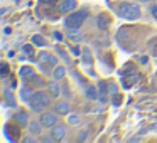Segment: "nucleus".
I'll list each match as a JSON object with an SVG mask.
<instances>
[{"instance_id": "1", "label": "nucleus", "mask_w": 157, "mask_h": 143, "mask_svg": "<svg viewBox=\"0 0 157 143\" xmlns=\"http://www.w3.org/2000/svg\"><path fill=\"white\" fill-rule=\"evenodd\" d=\"M118 15L127 20H135L140 17V7L135 4H130V2H123L118 5Z\"/></svg>"}, {"instance_id": "2", "label": "nucleus", "mask_w": 157, "mask_h": 143, "mask_svg": "<svg viewBox=\"0 0 157 143\" xmlns=\"http://www.w3.org/2000/svg\"><path fill=\"white\" fill-rule=\"evenodd\" d=\"M29 106H31L34 111H41V109L46 108V106H49V96L46 94V93H42V91L34 93V96H32L31 101H29Z\"/></svg>"}, {"instance_id": "3", "label": "nucleus", "mask_w": 157, "mask_h": 143, "mask_svg": "<svg viewBox=\"0 0 157 143\" xmlns=\"http://www.w3.org/2000/svg\"><path fill=\"white\" fill-rule=\"evenodd\" d=\"M86 15H88L86 12H75V14H69L68 19L64 20V25L68 29H79L81 24L85 22Z\"/></svg>"}, {"instance_id": "4", "label": "nucleus", "mask_w": 157, "mask_h": 143, "mask_svg": "<svg viewBox=\"0 0 157 143\" xmlns=\"http://www.w3.org/2000/svg\"><path fill=\"white\" fill-rule=\"evenodd\" d=\"M56 121H58V118L54 116V113H44V115L41 116V123L44 126H54L56 125Z\"/></svg>"}, {"instance_id": "5", "label": "nucleus", "mask_w": 157, "mask_h": 143, "mask_svg": "<svg viewBox=\"0 0 157 143\" xmlns=\"http://www.w3.org/2000/svg\"><path fill=\"white\" fill-rule=\"evenodd\" d=\"M64 135H66V128L64 126H52V130H51V136L56 140V141H59V140H63L64 138Z\"/></svg>"}, {"instance_id": "6", "label": "nucleus", "mask_w": 157, "mask_h": 143, "mask_svg": "<svg viewBox=\"0 0 157 143\" xmlns=\"http://www.w3.org/2000/svg\"><path fill=\"white\" fill-rule=\"evenodd\" d=\"M108 24H110L108 15L100 14L98 17H96V25H98V29H100V31H106V29H108Z\"/></svg>"}, {"instance_id": "7", "label": "nucleus", "mask_w": 157, "mask_h": 143, "mask_svg": "<svg viewBox=\"0 0 157 143\" xmlns=\"http://www.w3.org/2000/svg\"><path fill=\"white\" fill-rule=\"evenodd\" d=\"M76 9V0H63L61 4V12L66 14V12H71Z\"/></svg>"}, {"instance_id": "8", "label": "nucleus", "mask_w": 157, "mask_h": 143, "mask_svg": "<svg viewBox=\"0 0 157 143\" xmlns=\"http://www.w3.org/2000/svg\"><path fill=\"white\" fill-rule=\"evenodd\" d=\"M21 76L25 79H29V81H32V79L36 78L34 71H32V68H29V66H24V68H21Z\"/></svg>"}, {"instance_id": "9", "label": "nucleus", "mask_w": 157, "mask_h": 143, "mask_svg": "<svg viewBox=\"0 0 157 143\" xmlns=\"http://www.w3.org/2000/svg\"><path fill=\"white\" fill-rule=\"evenodd\" d=\"M54 109H56V113H58V115H66V113L69 111V105H68V101H61V103H58Z\"/></svg>"}, {"instance_id": "10", "label": "nucleus", "mask_w": 157, "mask_h": 143, "mask_svg": "<svg viewBox=\"0 0 157 143\" xmlns=\"http://www.w3.org/2000/svg\"><path fill=\"white\" fill-rule=\"evenodd\" d=\"M52 61V54H49V52H41L39 54V62L41 64H51Z\"/></svg>"}, {"instance_id": "11", "label": "nucleus", "mask_w": 157, "mask_h": 143, "mask_svg": "<svg viewBox=\"0 0 157 143\" xmlns=\"http://www.w3.org/2000/svg\"><path fill=\"white\" fill-rule=\"evenodd\" d=\"M4 98H5V103H7L9 106L15 108V99H14V96H12V93L9 91V89H5V91H4Z\"/></svg>"}, {"instance_id": "12", "label": "nucleus", "mask_w": 157, "mask_h": 143, "mask_svg": "<svg viewBox=\"0 0 157 143\" xmlns=\"http://www.w3.org/2000/svg\"><path fill=\"white\" fill-rule=\"evenodd\" d=\"M32 91L29 88H22L21 89V98H22V101H31V98H32Z\"/></svg>"}, {"instance_id": "13", "label": "nucleus", "mask_w": 157, "mask_h": 143, "mask_svg": "<svg viewBox=\"0 0 157 143\" xmlns=\"http://www.w3.org/2000/svg\"><path fill=\"white\" fill-rule=\"evenodd\" d=\"M66 74V69L63 68V66H58V68L54 69V79H63Z\"/></svg>"}, {"instance_id": "14", "label": "nucleus", "mask_w": 157, "mask_h": 143, "mask_svg": "<svg viewBox=\"0 0 157 143\" xmlns=\"http://www.w3.org/2000/svg\"><path fill=\"white\" fill-rule=\"evenodd\" d=\"M86 96H88L90 99H96L98 98V93H96V89L93 88V86H88V88H86Z\"/></svg>"}, {"instance_id": "15", "label": "nucleus", "mask_w": 157, "mask_h": 143, "mask_svg": "<svg viewBox=\"0 0 157 143\" xmlns=\"http://www.w3.org/2000/svg\"><path fill=\"white\" fill-rule=\"evenodd\" d=\"M15 119H17L21 125H27V113H17V115H15Z\"/></svg>"}, {"instance_id": "16", "label": "nucleus", "mask_w": 157, "mask_h": 143, "mask_svg": "<svg viewBox=\"0 0 157 143\" xmlns=\"http://www.w3.org/2000/svg\"><path fill=\"white\" fill-rule=\"evenodd\" d=\"M49 91H51L52 96H59V86H58V82H56V81L49 84Z\"/></svg>"}, {"instance_id": "17", "label": "nucleus", "mask_w": 157, "mask_h": 143, "mask_svg": "<svg viewBox=\"0 0 157 143\" xmlns=\"http://www.w3.org/2000/svg\"><path fill=\"white\" fill-rule=\"evenodd\" d=\"M31 131L34 133V135L41 131V119H39V121H32L31 123Z\"/></svg>"}, {"instance_id": "18", "label": "nucleus", "mask_w": 157, "mask_h": 143, "mask_svg": "<svg viewBox=\"0 0 157 143\" xmlns=\"http://www.w3.org/2000/svg\"><path fill=\"white\" fill-rule=\"evenodd\" d=\"M32 44L34 46H46V41L41 35H34V37H32Z\"/></svg>"}, {"instance_id": "19", "label": "nucleus", "mask_w": 157, "mask_h": 143, "mask_svg": "<svg viewBox=\"0 0 157 143\" xmlns=\"http://www.w3.org/2000/svg\"><path fill=\"white\" fill-rule=\"evenodd\" d=\"M83 62H85V64H90V62H91V54H90L88 49L83 51Z\"/></svg>"}, {"instance_id": "20", "label": "nucleus", "mask_w": 157, "mask_h": 143, "mask_svg": "<svg viewBox=\"0 0 157 143\" xmlns=\"http://www.w3.org/2000/svg\"><path fill=\"white\" fill-rule=\"evenodd\" d=\"M68 121H69V125H78L79 123V118L76 115H69L68 116Z\"/></svg>"}, {"instance_id": "21", "label": "nucleus", "mask_w": 157, "mask_h": 143, "mask_svg": "<svg viewBox=\"0 0 157 143\" xmlns=\"http://www.w3.org/2000/svg\"><path fill=\"white\" fill-rule=\"evenodd\" d=\"M120 103H122V96H120V94H115V98H113V105L118 106Z\"/></svg>"}, {"instance_id": "22", "label": "nucleus", "mask_w": 157, "mask_h": 143, "mask_svg": "<svg viewBox=\"0 0 157 143\" xmlns=\"http://www.w3.org/2000/svg\"><path fill=\"white\" fill-rule=\"evenodd\" d=\"M98 88H100V91H101V94H105V91H106V84H105V82H100V84H98Z\"/></svg>"}, {"instance_id": "23", "label": "nucleus", "mask_w": 157, "mask_h": 143, "mask_svg": "<svg viewBox=\"0 0 157 143\" xmlns=\"http://www.w3.org/2000/svg\"><path fill=\"white\" fill-rule=\"evenodd\" d=\"M85 140H86V131L79 133V136H78V141H85Z\"/></svg>"}, {"instance_id": "24", "label": "nucleus", "mask_w": 157, "mask_h": 143, "mask_svg": "<svg viewBox=\"0 0 157 143\" xmlns=\"http://www.w3.org/2000/svg\"><path fill=\"white\" fill-rule=\"evenodd\" d=\"M7 72H9L7 64H2V74H4V76H7Z\"/></svg>"}, {"instance_id": "25", "label": "nucleus", "mask_w": 157, "mask_h": 143, "mask_svg": "<svg viewBox=\"0 0 157 143\" xmlns=\"http://www.w3.org/2000/svg\"><path fill=\"white\" fill-rule=\"evenodd\" d=\"M24 52H27V54H32V46H24Z\"/></svg>"}, {"instance_id": "26", "label": "nucleus", "mask_w": 157, "mask_h": 143, "mask_svg": "<svg viewBox=\"0 0 157 143\" xmlns=\"http://www.w3.org/2000/svg\"><path fill=\"white\" fill-rule=\"evenodd\" d=\"M32 82H34V84H37V86H41V88L44 86V82H42V81H39L37 78H34V79H32Z\"/></svg>"}, {"instance_id": "27", "label": "nucleus", "mask_w": 157, "mask_h": 143, "mask_svg": "<svg viewBox=\"0 0 157 143\" xmlns=\"http://www.w3.org/2000/svg\"><path fill=\"white\" fill-rule=\"evenodd\" d=\"M110 91L115 94V93H117V86H115V84H110Z\"/></svg>"}, {"instance_id": "28", "label": "nucleus", "mask_w": 157, "mask_h": 143, "mask_svg": "<svg viewBox=\"0 0 157 143\" xmlns=\"http://www.w3.org/2000/svg\"><path fill=\"white\" fill-rule=\"evenodd\" d=\"M152 15L157 19V7H152Z\"/></svg>"}, {"instance_id": "29", "label": "nucleus", "mask_w": 157, "mask_h": 143, "mask_svg": "<svg viewBox=\"0 0 157 143\" xmlns=\"http://www.w3.org/2000/svg\"><path fill=\"white\" fill-rule=\"evenodd\" d=\"M54 37H56V39H58V41H61V37H63V35H61V34H59V32H56V34H54Z\"/></svg>"}, {"instance_id": "30", "label": "nucleus", "mask_w": 157, "mask_h": 143, "mask_svg": "<svg viewBox=\"0 0 157 143\" xmlns=\"http://www.w3.org/2000/svg\"><path fill=\"white\" fill-rule=\"evenodd\" d=\"M73 52H75L76 56H79V49L78 47H73Z\"/></svg>"}, {"instance_id": "31", "label": "nucleus", "mask_w": 157, "mask_h": 143, "mask_svg": "<svg viewBox=\"0 0 157 143\" xmlns=\"http://www.w3.org/2000/svg\"><path fill=\"white\" fill-rule=\"evenodd\" d=\"M42 2H48V4H56V0H42Z\"/></svg>"}, {"instance_id": "32", "label": "nucleus", "mask_w": 157, "mask_h": 143, "mask_svg": "<svg viewBox=\"0 0 157 143\" xmlns=\"http://www.w3.org/2000/svg\"><path fill=\"white\" fill-rule=\"evenodd\" d=\"M142 2H150V0H142Z\"/></svg>"}]
</instances>
